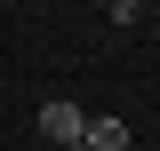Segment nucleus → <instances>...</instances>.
<instances>
[{
    "label": "nucleus",
    "mask_w": 160,
    "mask_h": 151,
    "mask_svg": "<svg viewBox=\"0 0 160 151\" xmlns=\"http://www.w3.org/2000/svg\"><path fill=\"white\" fill-rule=\"evenodd\" d=\"M80 127H88V112H80V103H64V95H48V103H40V135H48V143H80Z\"/></svg>",
    "instance_id": "1"
},
{
    "label": "nucleus",
    "mask_w": 160,
    "mask_h": 151,
    "mask_svg": "<svg viewBox=\"0 0 160 151\" xmlns=\"http://www.w3.org/2000/svg\"><path fill=\"white\" fill-rule=\"evenodd\" d=\"M80 143H88V151H128V119H112V112H96L88 127H80Z\"/></svg>",
    "instance_id": "2"
},
{
    "label": "nucleus",
    "mask_w": 160,
    "mask_h": 151,
    "mask_svg": "<svg viewBox=\"0 0 160 151\" xmlns=\"http://www.w3.org/2000/svg\"><path fill=\"white\" fill-rule=\"evenodd\" d=\"M112 8V24H144V0H104Z\"/></svg>",
    "instance_id": "3"
},
{
    "label": "nucleus",
    "mask_w": 160,
    "mask_h": 151,
    "mask_svg": "<svg viewBox=\"0 0 160 151\" xmlns=\"http://www.w3.org/2000/svg\"><path fill=\"white\" fill-rule=\"evenodd\" d=\"M56 151H88V143H56Z\"/></svg>",
    "instance_id": "4"
},
{
    "label": "nucleus",
    "mask_w": 160,
    "mask_h": 151,
    "mask_svg": "<svg viewBox=\"0 0 160 151\" xmlns=\"http://www.w3.org/2000/svg\"><path fill=\"white\" fill-rule=\"evenodd\" d=\"M96 8H104V0H96Z\"/></svg>",
    "instance_id": "5"
}]
</instances>
